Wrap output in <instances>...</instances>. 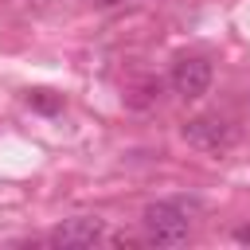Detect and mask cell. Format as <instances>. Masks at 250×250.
I'll use <instances>...</instances> for the list:
<instances>
[{
  "label": "cell",
  "mask_w": 250,
  "mask_h": 250,
  "mask_svg": "<svg viewBox=\"0 0 250 250\" xmlns=\"http://www.w3.org/2000/svg\"><path fill=\"white\" fill-rule=\"evenodd\" d=\"M141 227H145V238L152 246H180L191 234V211L176 199H160V203L145 207Z\"/></svg>",
  "instance_id": "obj_1"
},
{
  "label": "cell",
  "mask_w": 250,
  "mask_h": 250,
  "mask_svg": "<svg viewBox=\"0 0 250 250\" xmlns=\"http://www.w3.org/2000/svg\"><path fill=\"white\" fill-rule=\"evenodd\" d=\"M184 141L191 145V148H199V152H227L234 141H238V129L230 125V121H223V117H191V121H184Z\"/></svg>",
  "instance_id": "obj_2"
},
{
  "label": "cell",
  "mask_w": 250,
  "mask_h": 250,
  "mask_svg": "<svg viewBox=\"0 0 250 250\" xmlns=\"http://www.w3.org/2000/svg\"><path fill=\"white\" fill-rule=\"evenodd\" d=\"M238 238H242V242H250V227H242V230H238Z\"/></svg>",
  "instance_id": "obj_6"
},
{
  "label": "cell",
  "mask_w": 250,
  "mask_h": 250,
  "mask_svg": "<svg viewBox=\"0 0 250 250\" xmlns=\"http://www.w3.org/2000/svg\"><path fill=\"white\" fill-rule=\"evenodd\" d=\"M105 234V223L102 219H90V215H78V219H66L51 230V246H62V250H74V246H94L98 238Z\"/></svg>",
  "instance_id": "obj_4"
},
{
  "label": "cell",
  "mask_w": 250,
  "mask_h": 250,
  "mask_svg": "<svg viewBox=\"0 0 250 250\" xmlns=\"http://www.w3.org/2000/svg\"><path fill=\"white\" fill-rule=\"evenodd\" d=\"M207 86H211V62L207 59H199V55H184L176 66H172V90L180 94V98H203L207 94Z\"/></svg>",
  "instance_id": "obj_3"
},
{
  "label": "cell",
  "mask_w": 250,
  "mask_h": 250,
  "mask_svg": "<svg viewBox=\"0 0 250 250\" xmlns=\"http://www.w3.org/2000/svg\"><path fill=\"white\" fill-rule=\"evenodd\" d=\"M27 102H35V105H39V109H47V113H51V109H59V102H55V98H43V90L27 94Z\"/></svg>",
  "instance_id": "obj_5"
}]
</instances>
